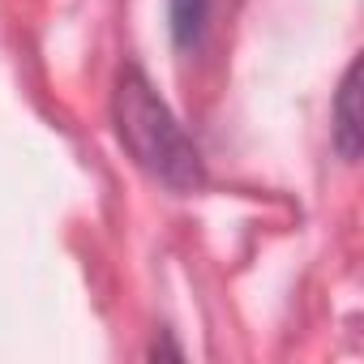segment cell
<instances>
[{
  "mask_svg": "<svg viewBox=\"0 0 364 364\" xmlns=\"http://www.w3.org/2000/svg\"><path fill=\"white\" fill-rule=\"evenodd\" d=\"M112 120H116L120 146L150 180H159L171 193L206 189V159H202L198 141L171 116V107L159 99V90L150 86V77L137 65H124L116 77Z\"/></svg>",
  "mask_w": 364,
  "mask_h": 364,
  "instance_id": "1",
  "label": "cell"
},
{
  "mask_svg": "<svg viewBox=\"0 0 364 364\" xmlns=\"http://www.w3.org/2000/svg\"><path fill=\"white\" fill-rule=\"evenodd\" d=\"M355 82H360V60L347 65L343 82H338V95H334V107H330V141L338 150V159L355 163L360 159V112H355Z\"/></svg>",
  "mask_w": 364,
  "mask_h": 364,
  "instance_id": "2",
  "label": "cell"
},
{
  "mask_svg": "<svg viewBox=\"0 0 364 364\" xmlns=\"http://www.w3.org/2000/svg\"><path fill=\"white\" fill-rule=\"evenodd\" d=\"M210 14H215V0H167L171 43H176L180 52H198V48L206 43Z\"/></svg>",
  "mask_w": 364,
  "mask_h": 364,
  "instance_id": "3",
  "label": "cell"
}]
</instances>
